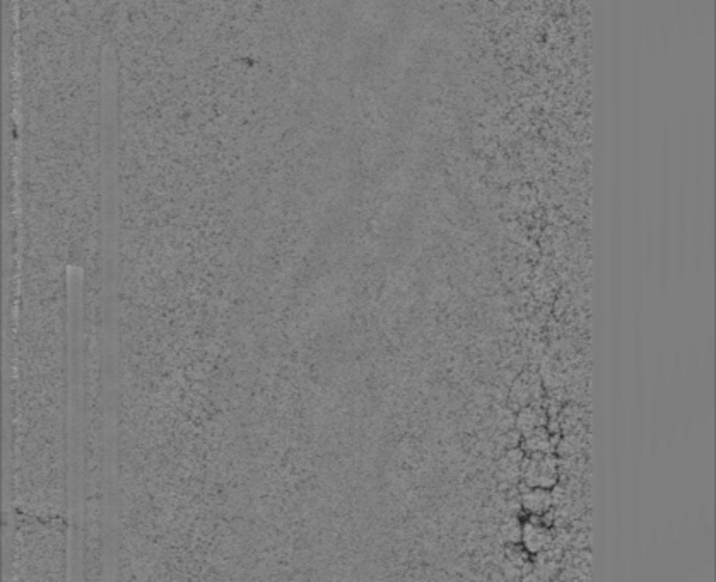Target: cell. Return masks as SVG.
I'll return each instance as SVG.
<instances>
[{
	"mask_svg": "<svg viewBox=\"0 0 716 582\" xmlns=\"http://www.w3.org/2000/svg\"><path fill=\"white\" fill-rule=\"evenodd\" d=\"M549 489H539V487H529V490L523 495V507L527 511L540 514L546 512L552 504V495L547 492Z\"/></svg>",
	"mask_w": 716,
	"mask_h": 582,
	"instance_id": "cell-3",
	"label": "cell"
},
{
	"mask_svg": "<svg viewBox=\"0 0 716 582\" xmlns=\"http://www.w3.org/2000/svg\"><path fill=\"white\" fill-rule=\"evenodd\" d=\"M525 446L527 449H530L532 453H549L551 451V441L549 436L546 434V430L542 427L532 430V432L525 434Z\"/></svg>",
	"mask_w": 716,
	"mask_h": 582,
	"instance_id": "cell-5",
	"label": "cell"
},
{
	"mask_svg": "<svg viewBox=\"0 0 716 582\" xmlns=\"http://www.w3.org/2000/svg\"><path fill=\"white\" fill-rule=\"evenodd\" d=\"M522 478L527 487L551 489L558 482V463L549 453H534V458L523 463Z\"/></svg>",
	"mask_w": 716,
	"mask_h": 582,
	"instance_id": "cell-1",
	"label": "cell"
},
{
	"mask_svg": "<svg viewBox=\"0 0 716 582\" xmlns=\"http://www.w3.org/2000/svg\"><path fill=\"white\" fill-rule=\"evenodd\" d=\"M522 540L525 543L527 550L530 552H542L552 543V535L549 530L537 524H527L522 530Z\"/></svg>",
	"mask_w": 716,
	"mask_h": 582,
	"instance_id": "cell-2",
	"label": "cell"
},
{
	"mask_svg": "<svg viewBox=\"0 0 716 582\" xmlns=\"http://www.w3.org/2000/svg\"><path fill=\"white\" fill-rule=\"evenodd\" d=\"M542 422H544V415L540 410L525 407L522 410V412H520L518 427H520V430H523V434H529V432H532V430L542 427Z\"/></svg>",
	"mask_w": 716,
	"mask_h": 582,
	"instance_id": "cell-4",
	"label": "cell"
}]
</instances>
